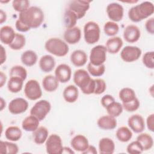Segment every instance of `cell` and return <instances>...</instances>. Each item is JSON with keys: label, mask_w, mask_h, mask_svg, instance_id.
<instances>
[{"label": "cell", "mask_w": 154, "mask_h": 154, "mask_svg": "<svg viewBox=\"0 0 154 154\" xmlns=\"http://www.w3.org/2000/svg\"><path fill=\"white\" fill-rule=\"evenodd\" d=\"M23 81L22 79L19 77H10L7 84L8 90L13 93L19 92L22 88Z\"/></svg>", "instance_id": "obj_32"}, {"label": "cell", "mask_w": 154, "mask_h": 154, "mask_svg": "<svg viewBox=\"0 0 154 154\" xmlns=\"http://www.w3.org/2000/svg\"><path fill=\"white\" fill-rule=\"evenodd\" d=\"M81 38V31L78 26L67 29L64 33V39L69 44H76L80 40Z\"/></svg>", "instance_id": "obj_17"}, {"label": "cell", "mask_w": 154, "mask_h": 154, "mask_svg": "<svg viewBox=\"0 0 154 154\" xmlns=\"http://www.w3.org/2000/svg\"><path fill=\"white\" fill-rule=\"evenodd\" d=\"M82 153L84 154H96L97 150L94 146L89 145L87 148V149Z\"/></svg>", "instance_id": "obj_52"}, {"label": "cell", "mask_w": 154, "mask_h": 154, "mask_svg": "<svg viewBox=\"0 0 154 154\" xmlns=\"http://www.w3.org/2000/svg\"><path fill=\"white\" fill-rule=\"evenodd\" d=\"M18 19L30 28H37L44 20V13L40 8L32 6L20 13Z\"/></svg>", "instance_id": "obj_1"}, {"label": "cell", "mask_w": 154, "mask_h": 154, "mask_svg": "<svg viewBox=\"0 0 154 154\" xmlns=\"http://www.w3.org/2000/svg\"><path fill=\"white\" fill-rule=\"evenodd\" d=\"M126 150L128 153L130 154H139L144 151L141 145L137 140L132 141L128 144L126 147Z\"/></svg>", "instance_id": "obj_44"}, {"label": "cell", "mask_w": 154, "mask_h": 154, "mask_svg": "<svg viewBox=\"0 0 154 154\" xmlns=\"http://www.w3.org/2000/svg\"><path fill=\"white\" fill-rule=\"evenodd\" d=\"M141 36V32L139 28L135 25H128L123 31V37L129 43L137 42Z\"/></svg>", "instance_id": "obj_16"}, {"label": "cell", "mask_w": 154, "mask_h": 154, "mask_svg": "<svg viewBox=\"0 0 154 154\" xmlns=\"http://www.w3.org/2000/svg\"><path fill=\"white\" fill-rule=\"evenodd\" d=\"M28 102L22 97H17L10 101L8 105V111L13 114H19L26 111Z\"/></svg>", "instance_id": "obj_12"}, {"label": "cell", "mask_w": 154, "mask_h": 154, "mask_svg": "<svg viewBox=\"0 0 154 154\" xmlns=\"http://www.w3.org/2000/svg\"><path fill=\"white\" fill-rule=\"evenodd\" d=\"M95 81V88H94V94H100L103 93L106 88V85L105 81L100 78L94 79Z\"/></svg>", "instance_id": "obj_46"}, {"label": "cell", "mask_w": 154, "mask_h": 154, "mask_svg": "<svg viewBox=\"0 0 154 154\" xmlns=\"http://www.w3.org/2000/svg\"><path fill=\"white\" fill-rule=\"evenodd\" d=\"M46 150L49 154H61L63 146L61 137L55 134L50 135L46 141Z\"/></svg>", "instance_id": "obj_5"}, {"label": "cell", "mask_w": 154, "mask_h": 154, "mask_svg": "<svg viewBox=\"0 0 154 154\" xmlns=\"http://www.w3.org/2000/svg\"><path fill=\"white\" fill-rule=\"evenodd\" d=\"M72 147L78 152H83L89 146L88 139L83 135H76L72 138L70 141Z\"/></svg>", "instance_id": "obj_18"}, {"label": "cell", "mask_w": 154, "mask_h": 154, "mask_svg": "<svg viewBox=\"0 0 154 154\" xmlns=\"http://www.w3.org/2000/svg\"><path fill=\"white\" fill-rule=\"evenodd\" d=\"M140 105V101L137 97H135L134 100L130 102L126 103H122L123 108L128 112H133L136 111L138 109Z\"/></svg>", "instance_id": "obj_45"}, {"label": "cell", "mask_w": 154, "mask_h": 154, "mask_svg": "<svg viewBox=\"0 0 154 154\" xmlns=\"http://www.w3.org/2000/svg\"><path fill=\"white\" fill-rule=\"evenodd\" d=\"M146 31L150 34H154V18L151 17L147 19L145 23Z\"/></svg>", "instance_id": "obj_49"}, {"label": "cell", "mask_w": 154, "mask_h": 154, "mask_svg": "<svg viewBox=\"0 0 154 154\" xmlns=\"http://www.w3.org/2000/svg\"><path fill=\"white\" fill-rule=\"evenodd\" d=\"M70 61L76 67L83 66L87 61V55L82 50H75L70 55Z\"/></svg>", "instance_id": "obj_23"}, {"label": "cell", "mask_w": 154, "mask_h": 154, "mask_svg": "<svg viewBox=\"0 0 154 154\" xmlns=\"http://www.w3.org/2000/svg\"><path fill=\"white\" fill-rule=\"evenodd\" d=\"M106 11L108 17L114 22L120 21L123 17V7L117 2L109 4L106 7Z\"/></svg>", "instance_id": "obj_11"}, {"label": "cell", "mask_w": 154, "mask_h": 154, "mask_svg": "<svg viewBox=\"0 0 154 154\" xmlns=\"http://www.w3.org/2000/svg\"><path fill=\"white\" fill-rule=\"evenodd\" d=\"M137 140L141 145L143 150H150L153 145L152 137L147 133H141L137 137Z\"/></svg>", "instance_id": "obj_31"}, {"label": "cell", "mask_w": 154, "mask_h": 154, "mask_svg": "<svg viewBox=\"0 0 154 154\" xmlns=\"http://www.w3.org/2000/svg\"><path fill=\"white\" fill-rule=\"evenodd\" d=\"M62 153H70V154H73L74 152L70 148L68 147H63V150Z\"/></svg>", "instance_id": "obj_56"}, {"label": "cell", "mask_w": 154, "mask_h": 154, "mask_svg": "<svg viewBox=\"0 0 154 154\" xmlns=\"http://www.w3.org/2000/svg\"><path fill=\"white\" fill-rule=\"evenodd\" d=\"M45 48L48 52L57 57L66 55L69 50L67 43L57 37L49 38L45 44Z\"/></svg>", "instance_id": "obj_3"}, {"label": "cell", "mask_w": 154, "mask_h": 154, "mask_svg": "<svg viewBox=\"0 0 154 154\" xmlns=\"http://www.w3.org/2000/svg\"><path fill=\"white\" fill-rule=\"evenodd\" d=\"M55 66V59L50 55H45L42 56L39 60V67L40 69L45 73L51 72Z\"/></svg>", "instance_id": "obj_24"}, {"label": "cell", "mask_w": 154, "mask_h": 154, "mask_svg": "<svg viewBox=\"0 0 154 154\" xmlns=\"http://www.w3.org/2000/svg\"><path fill=\"white\" fill-rule=\"evenodd\" d=\"M7 80V76L3 73V72H0V87H2L5 83Z\"/></svg>", "instance_id": "obj_54"}, {"label": "cell", "mask_w": 154, "mask_h": 154, "mask_svg": "<svg viewBox=\"0 0 154 154\" xmlns=\"http://www.w3.org/2000/svg\"><path fill=\"white\" fill-rule=\"evenodd\" d=\"M63 95L64 100L67 102L73 103L78 98V89L74 85H69L64 89Z\"/></svg>", "instance_id": "obj_27"}, {"label": "cell", "mask_w": 154, "mask_h": 154, "mask_svg": "<svg viewBox=\"0 0 154 154\" xmlns=\"http://www.w3.org/2000/svg\"><path fill=\"white\" fill-rule=\"evenodd\" d=\"M91 78L89 73L84 69H78L73 74V82L75 85L82 89L90 81Z\"/></svg>", "instance_id": "obj_15"}, {"label": "cell", "mask_w": 154, "mask_h": 154, "mask_svg": "<svg viewBox=\"0 0 154 154\" xmlns=\"http://www.w3.org/2000/svg\"><path fill=\"white\" fill-rule=\"evenodd\" d=\"M147 128L152 132L154 131V114H150L146 120Z\"/></svg>", "instance_id": "obj_51"}, {"label": "cell", "mask_w": 154, "mask_h": 154, "mask_svg": "<svg viewBox=\"0 0 154 154\" xmlns=\"http://www.w3.org/2000/svg\"><path fill=\"white\" fill-rule=\"evenodd\" d=\"M94 88H95V81H94V79L91 78L89 83L84 88L81 89V90L84 94H90L94 93Z\"/></svg>", "instance_id": "obj_47"}, {"label": "cell", "mask_w": 154, "mask_h": 154, "mask_svg": "<svg viewBox=\"0 0 154 154\" xmlns=\"http://www.w3.org/2000/svg\"><path fill=\"white\" fill-rule=\"evenodd\" d=\"M37 54L31 50H27L21 55L20 60L22 63L28 67L34 65L37 61Z\"/></svg>", "instance_id": "obj_29"}, {"label": "cell", "mask_w": 154, "mask_h": 154, "mask_svg": "<svg viewBox=\"0 0 154 154\" xmlns=\"http://www.w3.org/2000/svg\"><path fill=\"white\" fill-rule=\"evenodd\" d=\"M12 6L15 11L20 13L29 7V1L28 0H14L12 2Z\"/></svg>", "instance_id": "obj_42"}, {"label": "cell", "mask_w": 154, "mask_h": 154, "mask_svg": "<svg viewBox=\"0 0 154 154\" xmlns=\"http://www.w3.org/2000/svg\"><path fill=\"white\" fill-rule=\"evenodd\" d=\"M40 120L35 116L31 115L25 117L22 123L23 130L27 132H33L38 128Z\"/></svg>", "instance_id": "obj_25"}, {"label": "cell", "mask_w": 154, "mask_h": 154, "mask_svg": "<svg viewBox=\"0 0 154 154\" xmlns=\"http://www.w3.org/2000/svg\"><path fill=\"white\" fill-rule=\"evenodd\" d=\"M141 53V49L137 46H126L121 51L120 57L124 61L131 63L138 60Z\"/></svg>", "instance_id": "obj_10"}, {"label": "cell", "mask_w": 154, "mask_h": 154, "mask_svg": "<svg viewBox=\"0 0 154 154\" xmlns=\"http://www.w3.org/2000/svg\"><path fill=\"white\" fill-rule=\"evenodd\" d=\"M99 150L100 154H112L115 150L114 142L109 138H102L99 141Z\"/></svg>", "instance_id": "obj_22"}, {"label": "cell", "mask_w": 154, "mask_h": 154, "mask_svg": "<svg viewBox=\"0 0 154 154\" xmlns=\"http://www.w3.org/2000/svg\"><path fill=\"white\" fill-rule=\"evenodd\" d=\"M100 30L99 25L94 21H88L84 26V36L85 42L92 45L97 43L100 38Z\"/></svg>", "instance_id": "obj_4"}, {"label": "cell", "mask_w": 154, "mask_h": 154, "mask_svg": "<svg viewBox=\"0 0 154 154\" xmlns=\"http://www.w3.org/2000/svg\"><path fill=\"white\" fill-rule=\"evenodd\" d=\"M103 31L106 35L114 37L119 31V26L116 22L112 21L106 22L103 26Z\"/></svg>", "instance_id": "obj_40"}, {"label": "cell", "mask_w": 154, "mask_h": 154, "mask_svg": "<svg viewBox=\"0 0 154 154\" xmlns=\"http://www.w3.org/2000/svg\"><path fill=\"white\" fill-rule=\"evenodd\" d=\"M87 70L91 76L97 77L102 76L104 73L105 71V66L104 64L94 66L89 63L87 65Z\"/></svg>", "instance_id": "obj_41"}, {"label": "cell", "mask_w": 154, "mask_h": 154, "mask_svg": "<svg viewBox=\"0 0 154 154\" xmlns=\"http://www.w3.org/2000/svg\"><path fill=\"white\" fill-rule=\"evenodd\" d=\"M91 1L87 0H73L69 4V8L73 11L78 17V19L82 18L90 8Z\"/></svg>", "instance_id": "obj_9"}, {"label": "cell", "mask_w": 154, "mask_h": 154, "mask_svg": "<svg viewBox=\"0 0 154 154\" xmlns=\"http://www.w3.org/2000/svg\"><path fill=\"white\" fill-rule=\"evenodd\" d=\"M15 26L17 31H19L20 32H27L31 29L30 28H29L28 26L25 25L23 23H22L19 19H17L16 21Z\"/></svg>", "instance_id": "obj_50"}, {"label": "cell", "mask_w": 154, "mask_h": 154, "mask_svg": "<svg viewBox=\"0 0 154 154\" xmlns=\"http://www.w3.org/2000/svg\"><path fill=\"white\" fill-rule=\"evenodd\" d=\"M71 76V68L66 64H59L55 70V76L60 82L66 83L68 82L70 79Z\"/></svg>", "instance_id": "obj_13"}, {"label": "cell", "mask_w": 154, "mask_h": 154, "mask_svg": "<svg viewBox=\"0 0 154 154\" xmlns=\"http://www.w3.org/2000/svg\"><path fill=\"white\" fill-rule=\"evenodd\" d=\"M6 52L2 45H1V60L0 64H2L6 60Z\"/></svg>", "instance_id": "obj_53"}, {"label": "cell", "mask_w": 154, "mask_h": 154, "mask_svg": "<svg viewBox=\"0 0 154 154\" xmlns=\"http://www.w3.org/2000/svg\"><path fill=\"white\" fill-rule=\"evenodd\" d=\"M116 135L120 141L125 143L129 141L131 139L132 137V132L128 127L122 126L117 130Z\"/></svg>", "instance_id": "obj_34"}, {"label": "cell", "mask_w": 154, "mask_h": 154, "mask_svg": "<svg viewBox=\"0 0 154 154\" xmlns=\"http://www.w3.org/2000/svg\"><path fill=\"white\" fill-rule=\"evenodd\" d=\"M22 135V131L19 127L16 126H9L5 131V136L6 138L11 141H17L19 140Z\"/></svg>", "instance_id": "obj_30"}, {"label": "cell", "mask_w": 154, "mask_h": 154, "mask_svg": "<svg viewBox=\"0 0 154 154\" xmlns=\"http://www.w3.org/2000/svg\"><path fill=\"white\" fill-rule=\"evenodd\" d=\"M24 94L28 99L31 100H35L40 98L42 91L38 82L35 79L28 81L25 85Z\"/></svg>", "instance_id": "obj_6"}, {"label": "cell", "mask_w": 154, "mask_h": 154, "mask_svg": "<svg viewBox=\"0 0 154 154\" xmlns=\"http://www.w3.org/2000/svg\"><path fill=\"white\" fill-rule=\"evenodd\" d=\"M10 77H19L25 81L27 77V71L26 69L22 66H14L10 70Z\"/></svg>", "instance_id": "obj_39"}, {"label": "cell", "mask_w": 154, "mask_h": 154, "mask_svg": "<svg viewBox=\"0 0 154 154\" xmlns=\"http://www.w3.org/2000/svg\"><path fill=\"white\" fill-rule=\"evenodd\" d=\"M119 96L122 103L130 102L136 97L134 90L129 87H125L121 89L119 91Z\"/></svg>", "instance_id": "obj_36"}, {"label": "cell", "mask_w": 154, "mask_h": 154, "mask_svg": "<svg viewBox=\"0 0 154 154\" xmlns=\"http://www.w3.org/2000/svg\"><path fill=\"white\" fill-rule=\"evenodd\" d=\"M128 124L131 130L135 133H141L145 129V122L143 117L138 114H133L128 120Z\"/></svg>", "instance_id": "obj_14"}, {"label": "cell", "mask_w": 154, "mask_h": 154, "mask_svg": "<svg viewBox=\"0 0 154 154\" xmlns=\"http://www.w3.org/2000/svg\"><path fill=\"white\" fill-rule=\"evenodd\" d=\"M114 101H115V99L113 97V96H112L110 94H106L102 97L100 102L104 108H106L107 106H108L110 103H111Z\"/></svg>", "instance_id": "obj_48"}, {"label": "cell", "mask_w": 154, "mask_h": 154, "mask_svg": "<svg viewBox=\"0 0 154 154\" xmlns=\"http://www.w3.org/2000/svg\"><path fill=\"white\" fill-rule=\"evenodd\" d=\"M25 37L19 33H16L14 40L8 46L13 50H20L25 45Z\"/></svg>", "instance_id": "obj_38"}, {"label": "cell", "mask_w": 154, "mask_h": 154, "mask_svg": "<svg viewBox=\"0 0 154 154\" xmlns=\"http://www.w3.org/2000/svg\"><path fill=\"white\" fill-rule=\"evenodd\" d=\"M59 85V81L55 76L48 75L42 80V86L45 91L53 92L55 91Z\"/></svg>", "instance_id": "obj_26"}, {"label": "cell", "mask_w": 154, "mask_h": 154, "mask_svg": "<svg viewBox=\"0 0 154 154\" xmlns=\"http://www.w3.org/2000/svg\"><path fill=\"white\" fill-rule=\"evenodd\" d=\"M51 105L46 100L37 101L30 110V114L36 117L40 121L43 120L49 112Z\"/></svg>", "instance_id": "obj_7"}, {"label": "cell", "mask_w": 154, "mask_h": 154, "mask_svg": "<svg viewBox=\"0 0 154 154\" xmlns=\"http://www.w3.org/2000/svg\"><path fill=\"white\" fill-rule=\"evenodd\" d=\"M7 19V14L5 12H4L2 10H0V23L2 24L4 22L6 21Z\"/></svg>", "instance_id": "obj_55"}, {"label": "cell", "mask_w": 154, "mask_h": 154, "mask_svg": "<svg viewBox=\"0 0 154 154\" xmlns=\"http://www.w3.org/2000/svg\"><path fill=\"white\" fill-rule=\"evenodd\" d=\"M16 33L13 28L9 25H5L0 29V40L5 45H9L11 43L15 37Z\"/></svg>", "instance_id": "obj_21"}, {"label": "cell", "mask_w": 154, "mask_h": 154, "mask_svg": "<svg viewBox=\"0 0 154 154\" xmlns=\"http://www.w3.org/2000/svg\"><path fill=\"white\" fill-rule=\"evenodd\" d=\"M5 100L3 99V98L1 97V111H2L3 109V108L5 106Z\"/></svg>", "instance_id": "obj_57"}, {"label": "cell", "mask_w": 154, "mask_h": 154, "mask_svg": "<svg viewBox=\"0 0 154 154\" xmlns=\"http://www.w3.org/2000/svg\"><path fill=\"white\" fill-rule=\"evenodd\" d=\"M77 20L78 17L73 11L69 9L66 10L64 14L63 22L64 26L67 29L74 27L77 22Z\"/></svg>", "instance_id": "obj_35"}, {"label": "cell", "mask_w": 154, "mask_h": 154, "mask_svg": "<svg viewBox=\"0 0 154 154\" xmlns=\"http://www.w3.org/2000/svg\"><path fill=\"white\" fill-rule=\"evenodd\" d=\"M154 12V6L150 1H144L131 7L128 11L129 19L134 22H138L151 16Z\"/></svg>", "instance_id": "obj_2"}, {"label": "cell", "mask_w": 154, "mask_h": 154, "mask_svg": "<svg viewBox=\"0 0 154 154\" xmlns=\"http://www.w3.org/2000/svg\"><path fill=\"white\" fill-rule=\"evenodd\" d=\"M19 151L18 146L9 141H0V153L4 154H16Z\"/></svg>", "instance_id": "obj_33"}, {"label": "cell", "mask_w": 154, "mask_h": 154, "mask_svg": "<svg viewBox=\"0 0 154 154\" xmlns=\"http://www.w3.org/2000/svg\"><path fill=\"white\" fill-rule=\"evenodd\" d=\"M49 131L48 129L44 126H40L36 130L32 132L33 140L35 143L37 144H42L46 142L48 137Z\"/></svg>", "instance_id": "obj_28"}, {"label": "cell", "mask_w": 154, "mask_h": 154, "mask_svg": "<svg viewBox=\"0 0 154 154\" xmlns=\"http://www.w3.org/2000/svg\"><path fill=\"white\" fill-rule=\"evenodd\" d=\"M154 52L149 51L146 52L142 58V61L144 65L150 69L154 68Z\"/></svg>", "instance_id": "obj_43"}, {"label": "cell", "mask_w": 154, "mask_h": 154, "mask_svg": "<svg viewBox=\"0 0 154 154\" xmlns=\"http://www.w3.org/2000/svg\"><path fill=\"white\" fill-rule=\"evenodd\" d=\"M105 108L108 115L114 117H117L119 116L122 113L123 109L122 104L116 101H114L113 102L110 103Z\"/></svg>", "instance_id": "obj_37"}, {"label": "cell", "mask_w": 154, "mask_h": 154, "mask_svg": "<svg viewBox=\"0 0 154 154\" xmlns=\"http://www.w3.org/2000/svg\"><path fill=\"white\" fill-rule=\"evenodd\" d=\"M123 44V40L120 37L114 36L106 40L105 47L107 52L112 54H115L120 50Z\"/></svg>", "instance_id": "obj_19"}, {"label": "cell", "mask_w": 154, "mask_h": 154, "mask_svg": "<svg viewBox=\"0 0 154 154\" xmlns=\"http://www.w3.org/2000/svg\"><path fill=\"white\" fill-rule=\"evenodd\" d=\"M117 120L115 117L109 115L100 117L97 122V125L102 129L112 130L117 126Z\"/></svg>", "instance_id": "obj_20"}, {"label": "cell", "mask_w": 154, "mask_h": 154, "mask_svg": "<svg viewBox=\"0 0 154 154\" xmlns=\"http://www.w3.org/2000/svg\"><path fill=\"white\" fill-rule=\"evenodd\" d=\"M106 49L103 45H96L94 46L90 54V63L94 66L103 64L106 60Z\"/></svg>", "instance_id": "obj_8"}]
</instances>
